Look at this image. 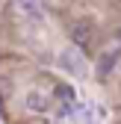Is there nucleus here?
I'll use <instances>...</instances> for the list:
<instances>
[{
  "label": "nucleus",
  "instance_id": "nucleus-1",
  "mask_svg": "<svg viewBox=\"0 0 121 124\" xmlns=\"http://www.w3.org/2000/svg\"><path fill=\"white\" fill-rule=\"evenodd\" d=\"M68 39L74 41V47H89L92 44V27L89 24H83V21H74V24H68Z\"/></svg>",
  "mask_w": 121,
  "mask_h": 124
},
{
  "label": "nucleus",
  "instance_id": "nucleus-2",
  "mask_svg": "<svg viewBox=\"0 0 121 124\" xmlns=\"http://www.w3.org/2000/svg\"><path fill=\"white\" fill-rule=\"evenodd\" d=\"M59 62H62V68H68L71 74H83L86 68L80 65L83 56H80V47H65L62 53H59Z\"/></svg>",
  "mask_w": 121,
  "mask_h": 124
},
{
  "label": "nucleus",
  "instance_id": "nucleus-3",
  "mask_svg": "<svg viewBox=\"0 0 121 124\" xmlns=\"http://www.w3.org/2000/svg\"><path fill=\"white\" fill-rule=\"evenodd\" d=\"M12 9L18 12V15H24V18H30V21H38L41 18L38 0H12Z\"/></svg>",
  "mask_w": 121,
  "mask_h": 124
},
{
  "label": "nucleus",
  "instance_id": "nucleus-4",
  "mask_svg": "<svg viewBox=\"0 0 121 124\" xmlns=\"http://www.w3.org/2000/svg\"><path fill=\"white\" fill-rule=\"evenodd\" d=\"M115 62H118V56H115L112 50H106V53H100V59H98V65H95L98 77H109V71L115 68Z\"/></svg>",
  "mask_w": 121,
  "mask_h": 124
},
{
  "label": "nucleus",
  "instance_id": "nucleus-5",
  "mask_svg": "<svg viewBox=\"0 0 121 124\" xmlns=\"http://www.w3.org/2000/svg\"><path fill=\"white\" fill-rule=\"evenodd\" d=\"M27 106L33 112H44V109H47V98H44L41 92H30V95H27Z\"/></svg>",
  "mask_w": 121,
  "mask_h": 124
},
{
  "label": "nucleus",
  "instance_id": "nucleus-6",
  "mask_svg": "<svg viewBox=\"0 0 121 124\" xmlns=\"http://www.w3.org/2000/svg\"><path fill=\"white\" fill-rule=\"evenodd\" d=\"M56 92H59V95H62V98H68V101H71V98H74V92H71V89H65V86H59V89H56Z\"/></svg>",
  "mask_w": 121,
  "mask_h": 124
}]
</instances>
